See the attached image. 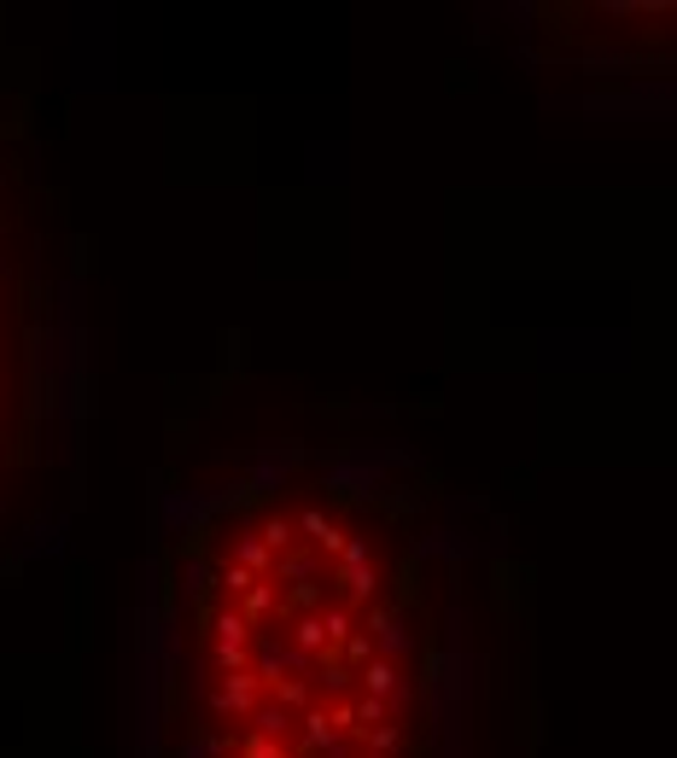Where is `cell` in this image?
Returning <instances> with one entry per match:
<instances>
[{
  "instance_id": "6da1fadb",
  "label": "cell",
  "mask_w": 677,
  "mask_h": 758,
  "mask_svg": "<svg viewBox=\"0 0 677 758\" xmlns=\"http://www.w3.org/2000/svg\"><path fill=\"white\" fill-rule=\"evenodd\" d=\"M462 555L421 473L327 444L158 467L123 758H456Z\"/></svg>"
},
{
  "instance_id": "7a4b0ae2",
  "label": "cell",
  "mask_w": 677,
  "mask_h": 758,
  "mask_svg": "<svg viewBox=\"0 0 677 758\" xmlns=\"http://www.w3.org/2000/svg\"><path fill=\"white\" fill-rule=\"evenodd\" d=\"M88 234L53 170L41 71L0 18V584L65 548L88 497Z\"/></svg>"
}]
</instances>
